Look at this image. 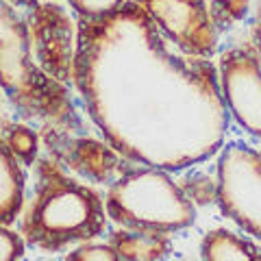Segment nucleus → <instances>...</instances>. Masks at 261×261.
<instances>
[{
    "label": "nucleus",
    "instance_id": "1",
    "mask_svg": "<svg viewBox=\"0 0 261 261\" xmlns=\"http://www.w3.org/2000/svg\"><path fill=\"white\" fill-rule=\"evenodd\" d=\"M31 207L24 216V240L42 248H61L70 242H85L105 231L107 207L87 185L65 178L44 163Z\"/></svg>",
    "mask_w": 261,
    "mask_h": 261
},
{
    "label": "nucleus",
    "instance_id": "2",
    "mask_svg": "<svg viewBox=\"0 0 261 261\" xmlns=\"http://www.w3.org/2000/svg\"><path fill=\"white\" fill-rule=\"evenodd\" d=\"M107 216L137 231L172 233L194 224L196 209L172 178L159 170H135L109 187Z\"/></svg>",
    "mask_w": 261,
    "mask_h": 261
},
{
    "label": "nucleus",
    "instance_id": "3",
    "mask_svg": "<svg viewBox=\"0 0 261 261\" xmlns=\"http://www.w3.org/2000/svg\"><path fill=\"white\" fill-rule=\"evenodd\" d=\"M218 202L242 231L261 240V150L226 146L218 163Z\"/></svg>",
    "mask_w": 261,
    "mask_h": 261
},
{
    "label": "nucleus",
    "instance_id": "4",
    "mask_svg": "<svg viewBox=\"0 0 261 261\" xmlns=\"http://www.w3.org/2000/svg\"><path fill=\"white\" fill-rule=\"evenodd\" d=\"M222 94L231 116L246 133L261 140V68L250 53L235 48L220 63Z\"/></svg>",
    "mask_w": 261,
    "mask_h": 261
},
{
    "label": "nucleus",
    "instance_id": "5",
    "mask_svg": "<svg viewBox=\"0 0 261 261\" xmlns=\"http://www.w3.org/2000/svg\"><path fill=\"white\" fill-rule=\"evenodd\" d=\"M144 5L178 44L196 53L214 50L216 31L198 3L194 0H144Z\"/></svg>",
    "mask_w": 261,
    "mask_h": 261
},
{
    "label": "nucleus",
    "instance_id": "6",
    "mask_svg": "<svg viewBox=\"0 0 261 261\" xmlns=\"http://www.w3.org/2000/svg\"><path fill=\"white\" fill-rule=\"evenodd\" d=\"M200 257L211 261H226V259L250 261V259H261V250L257 246H252L248 240L226 231V228H216V231H209L202 238Z\"/></svg>",
    "mask_w": 261,
    "mask_h": 261
},
{
    "label": "nucleus",
    "instance_id": "7",
    "mask_svg": "<svg viewBox=\"0 0 261 261\" xmlns=\"http://www.w3.org/2000/svg\"><path fill=\"white\" fill-rule=\"evenodd\" d=\"M111 246L116 248L120 259H161L168 252V242L161 233L137 228L116 233Z\"/></svg>",
    "mask_w": 261,
    "mask_h": 261
},
{
    "label": "nucleus",
    "instance_id": "8",
    "mask_svg": "<svg viewBox=\"0 0 261 261\" xmlns=\"http://www.w3.org/2000/svg\"><path fill=\"white\" fill-rule=\"evenodd\" d=\"M65 259H72V261H116L120 259V255L116 252L113 246H105V244H83V246H76L74 250H70Z\"/></svg>",
    "mask_w": 261,
    "mask_h": 261
},
{
    "label": "nucleus",
    "instance_id": "9",
    "mask_svg": "<svg viewBox=\"0 0 261 261\" xmlns=\"http://www.w3.org/2000/svg\"><path fill=\"white\" fill-rule=\"evenodd\" d=\"M70 5L85 18H105L118 9L122 0H70Z\"/></svg>",
    "mask_w": 261,
    "mask_h": 261
},
{
    "label": "nucleus",
    "instance_id": "10",
    "mask_svg": "<svg viewBox=\"0 0 261 261\" xmlns=\"http://www.w3.org/2000/svg\"><path fill=\"white\" fill-rule=\"evenodd\" d=\"M9 146L13 148V152H18V157H22L24 161H31L33 154L37 150V137L31 133L29 128H15L11 133Z\"/></svg>",
    "mask_w": 261,
    "mask_h": 261
},
{
    "label": "nucleus",
    "instance_id": "11",
    "mask_svg": "<svg viewBox=\"0 0 261 261\" xmlns=\"http://www.w3.org/2000/svg\"><path fill=\"white\" fill-rule=\"evenodd\" d=\"M24 255V238L0 226V261L20 259Z\"/></svg>",
    "mask_w": 261,
    "mask_h": 261
},
{
    "label": "nucleus",
    "instance_id": "12",
    "mask_svg": "<svg viewBox=\"0 0 261 261\" xmlns=\"http://www.w3.org/2000/svg\"><path fill=\"white\" fill-rule=\"evenodd\" d=\"M216 3L222 7V11L231 15L233 20L244 18L246 9H248V0H216Z\"/></svg>",
    "mask_w": 261,
    "mask_h": 261
}]
</instances>
